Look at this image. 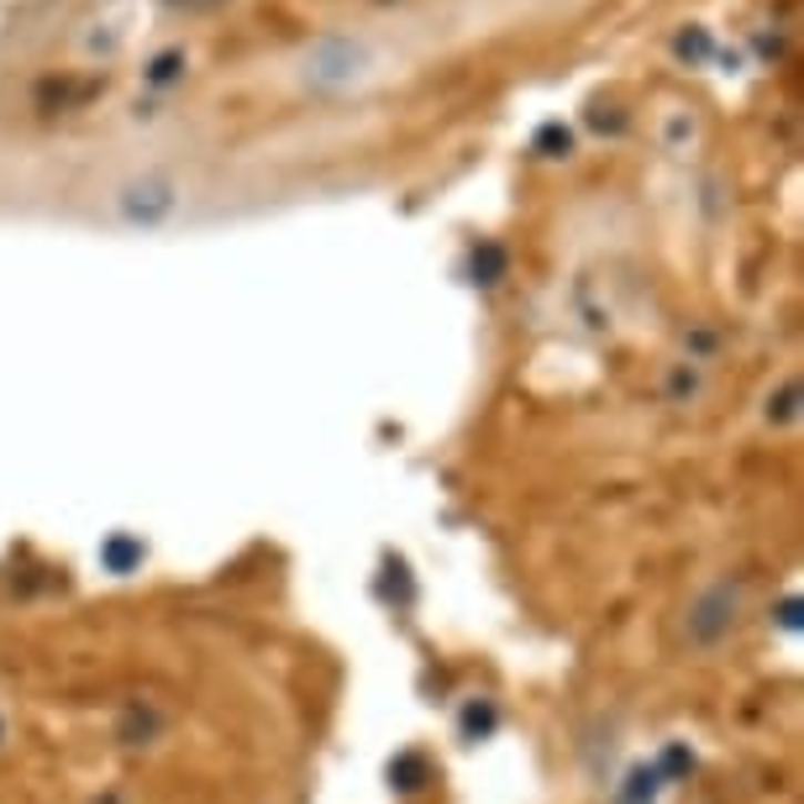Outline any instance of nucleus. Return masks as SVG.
<instances>
[{"label": "nucleus", "mask_w": 804, "mask_h": 804, "mask_svg": "<svg viewBox=\"0 0 804 804\" xmlns=\"http://www.w3.org/2000/svg\"><path fill=\"white\" fill-rule=\"evenodd\" d=\"M379 69V53L368 38H353V32H326L301 53L295 63V80L311 90V95H343V90H358V84L374 80Z\"/></svg>", "instance_id": "nucleus-1"}, {"label": "nucleus", "mask_w": 804, "mask_h": 804, "mask_svg": "<svg viewBox=\"0 0 804 804\" xmlns=\"http://www.w3.org/2000/svg\"><path fill=\"white\" fill-rule=\"evenodd\" d=\"M116 211L126 226L153 232V226H163L180 211V184L169 180V174H138V180H126L116 190Z\"/></svg>", "instance_id": "nucleus-2"}, {"label": "nucleus", "mask_w": 804, "mask_h": 804, "mask_svg": "<svg viewBox=\"0 0 804 804\" xmlns=\"http://www.w3.org/2000/svg\"><path fill=\"white\" fill-rule=\"evenodd\" d=\"M184 74H190V53H184L180 42H174V48H159L153 59L142 63V80L153 84V90H169V84H180Z\"/></svg>", "instance_id": "nucleus-3"}, {"label": "nucleus", "mask_w": 804, "mask_h": 804, "mask_svg": "<svg viewBox=\"0 0 804 804\" xmlns=\"http://www.w3.org/2000/svg\"><path fill=\"white\" fill-rule=\"evenodd\" d=\"M673 59H684V63L715 59V38H710V27H700V21L679 27V32H673Z\"/></svg>", "instance_id": "nucleus-4"}, {"label": "nucleus", "mask_w": 804, "mask_h": 804, "mask_svg": "<svg viewBox=\"0 0 804 804\" xmlns=\"http://www.w3.org/2000/svg\"><path fill=\"white\" fill-rule=\"evenodd\" d=\"M537 153H547V159H568V153H573V132H568L563 121L537 126Z\"/></svg>", "instance_id": "nucleus-5"}, {"label": "nucleus", "mask_w": 804, "mask_h": 804, "mask_svg": "<svg viewBox=\"0 0 804 804\" xmlns=\"http://www.w3.org/2000/svg\"><path fill=\"white\" fill-rule=\"evenodd\" d=\"M474 268H479V274H484V284H495V274H500V268H505L500 247H484L479 258H474Z\"/></svg>", "instance_id": "nucleus-6"}]
</instances>
